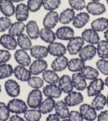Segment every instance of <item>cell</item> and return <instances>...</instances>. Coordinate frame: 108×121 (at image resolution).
I'll use <instances>...</instances> for the list:
<instances>
[{
  "label": "cell",
  "instance_id": "obj_40",
  "mask_svg": "<svg viewBox=\"0 0 108 121\" xmlns=\"http://www.w3.org/2000/svg\"><path fill=\"white\" fill-rule=\"evenodd\" d=\"M13 74V69L10 64H0V79L7 78Z\"/></svg>",
  "mask_w": 108,
  "mask_h": 121
},
{
  "label": "cell",
  "instance_id": "obj_5",
  "mask_svg": "<svg viewBox=\"0 0 108 121\" xmlns=\"http://www.w3.org/2000/svg\"><path fill=\"white\" fill-rule=\"evenodd\" d=\"M5 90L8 96L13 98L19 96L20 94V86L18 82L13 79H8L4 83Z\"/></svg>",
  "mask_w": 108,
  "mask_h": 121
},
{
  "label": "cell",
  "instance_id": "obj_48",
  "mask_svg": "<svg viewBox=\"0 0 108 121\" xmlns=\"http://www.w3.org/2000/svg\"><path fill=\"white\" fill-rule=\"evenodd\" d=\"M11 57L10 53L5 49H0V64L6 63Z\"/></svg>",
  "mask_w": 108,
  "mask_h": 121
},
{
  "label": "cell",
  "instance_id": "obj_44",
  "mask_svg": "<svg viewBox=\"0 0 108 121\" xmlns=\"http://www.w3.org/2000/svg\"><path fill=\"white\" fill-rule=\"evenodd\" d=\"M98 70L105 75H108V60L106 59H100L96 63Z\"/></svg>",
  "mask_w": 108,
  "mask_h": 121
},
{
  "label": "cell",
  "instance_id": "obj_50",
  "mask_svg": "<svg viewBox=\"0 0 108 121\" xmlns=\"http://www.w3.org/2000/svg\"><path fill=\"white\" fill-rule=\"evenodd\" d=\"M98 121H108V110L101 112L97 116Z\"/></svg>",
  "mask_w": 108,
  "mask_h": 121
},
{
  "label": "cell",
  "instance_id": "obj_30",
  "mask_svg": "<svg viewBox=\"0 0 108 121\" xmlns=\"http://www.w3.org/2000/svg\"><path fill=\"white\" fill-rule=\"evenodd\" d=\"M42 78L44 81L49 85H56L59 81V77L55 71L46 70L42 73Z\"/></svg>",
  "mask_w": 108,
  "mask_h": 121
},
{
  "label": "cell",
  "instance_id": "obj_18",
  "mask_svg": "<svg viewBox=\"0 0 108 121\" xmlns=\"http://www.w3.org/2000/svg\"><path fill=\"white\" fill-rule=\"evenodd\" d=\"M58 86L62 92L65 94H68L72 92L73 87L72 79L68 75L65 74L59 78L58 81Z\"/></svg>",
  "mask_w": 108,
  "mask_h": 121
},
{
  "label": "cell",
  "instance_id": "obj_28",
  "mask_svg": "<svg viewBox=\"0 0 108 121\" xmlns=\"http://www.w3.org/2000/svg\"><path fill=\"white\" fill-rule=\"evenodd\" d=\"M56 102L53 98H47L42 101L38 107V110L42 114L51 113L55 108Z\"/></svg>",
  "mask_w": 108,
  "mask_h": 121
},
{
  "label": "cell",
  "instance_id": "obj_34",
  "mask_svg": "<svg viewBox=\"0 0 108 121\" xmlns=\"http://www.w3.org/2000/svg\"><path fill=\"white\" fill-rule=\"evenodd\" d=\"M25 28V25L23 22H15L12 23L8 29V34L13 37H19L23 34Z\"/></svg>",
  "mask_w": 108,
  "mask_h": 121
},
{
  "label": "cell",
  "instance_id": "obj_7",
  "mask_svg": "<svg viewBox=\"0 0 108 121\" xmlns=\"http://www.w3.org/2000/svg\"><path fill=\"white\" fill-rule=\"evenodd\" d=\"M48 68V63L44 59H36L30 65L29 71L31 74L37 75L42 73Z\"/></svg>",
  "mask_w": 108,
  "mask_h": 121
},
{
  "label": "cell",
  "instance_id": "obj_47",
  "mask_svg": "<svg viewBox=\"0 0 108 121\" xmlns=\"http://www.w3.org/2000/svg\"><path fill=\"white\" fill-rule=\"evenodd\" d=\"M11 24V21L8 17H0V32H3L9 29Z\"/></svg>",
  "mask_w": 108,
  "mask_h": 121
},
{
  "label": "cell",
  "instance_id": "obj_46",
  "mask_svg": "<svg viewBox=\"0 0 108 121\" xmlns=\"http://www.w3.org/2000/svg\"><path fill=\"white\" fill-rule=\"evenodd\" d=\"M10 111L7 105L3 102H0V121H6L10 117Z\"/></svg>",
  "mask_w": 108,
  "mask_h": 121
},
{
  "label": "cell",
  "instance_id": "obj_6",
  "mask_svg": "<svg viewBox=\"0 0 108 121\" xmlns=\"http://www.w3.org/2000/svg\"><path fill=\"white\" fill-rule=\"evenodd\" d=\"M84 97L80 92L73 91L68 93L64 98V102L69 107H74L83 102Z\"/></svg>",
  "mask_w": 108,
  "mask_h": 121
},
{
  "label": "cell",
  "instance_id": "obj_14",
  "mask_svg": "<svg viewBox=\"0 0 108 121\" xmlns=\"http://www.w3.org/2000/svg\"><path fill=\"white\" fill-rule=\"evenodd\" d=\"M83 39L91 45L98 44L100 42V37L98 32L92 29H86L82 33Z\"/></svg>",
  "mask_w": 108,
  "mask_h": 121
},
{
  "label": "cell",
  "instance_id": "obj_1",
  "mask_svg": "<svg viewBox=\"0 0 108 121\" xmlns=\"http://www.w3.org/2000/svg\"><path fill=\"white\" fill-rule=\"evenodd\" d=\"M8 110L12 113L21 114L28 109V105L22 99L14 98L8 101L7 105Z\"/></svg>",
  "mask_w": 108,
  "mask_h": 121
},
{
  "label": "cell",
  "instance_id": "obj_36",
  "mask_svg": "<svg viewBox=\"0 0 108 121\" xmlns=\"http://www.w3.org/2000/svg\"><path fill=\"white\" fill-rule=\"evenodd\" d=\"M40 37L42 39L47 43H51L56 40V34L51 29L46 28H42L40 31Z\"/></svg>",
  "mask_w": 108,
  "mask_h": 121
},
{
  "label": "cell",
  "instance_id": "obj_33",
  "mask_svg": "<svg viewBox=\"0 0 108 121\" xmlns=\"http://www.w3.org/2000/svg\"><path fill=\"white\" fill-rule=\"evenodd\" d=\"M107 97L104 95L99 94L94 96L91 103V106L96 111H99L104 108L106 105Z\"/></svg>",
  "mask_w": 108,
  "mask_h": 121
},
{
  "label": "cell",
  "instance_id": "obj_2",
  "mask_svg": "<svg viewBox=\"0 0 108 121\" xmlns=\"http://www.w3.org/2000/svg\"><path fill=\"white\" fill-rule=\"evenodd\" d=\"M104 82L102 79L97 78L92 80L87 87V94L88 97H94L101 94L104 90Z\"/></svg>",
  "mask_w": 108,
  "mask_h": 121
},
{
  "label": "cell",
  "instance_id": "obj_39",
  "mask_svg": "<svg viewBox=\"0 0 108 121\" xmlns=\"http://www.w3.org/2000/svg\"><path fill=\"white\" fill-rule=\"evenodd\" d=\"M18 45L20 48L25 51H28L32 47V43L29 36L26 34H22L18 37Z\"/></svg>",
  "mask_w": 108,
  "mask_h": 121
},
{
  "label": "cell",
  "instance_id": "obj_8",
  "mask_svg": "<svg viewBox=\"0 0 108 121\" xmlns=\"http://www.w3.org/2000/svg\"><path fill=\"white\" fill-rule=\"evenodd\" d=\"M79 113L84 120L87 121H94L97 118V113L96 110L91 105L87 104H83L79 107Z\"/></svg>",
  "mask_w": 108,
  "mask_h": 121
},
{
  "label": "cell",
  "instance_id": "obj_35",
  "mask_svg": "<svg viewBox=\"0 0 108 121\" xmlns=\"http://www.w3.org/2000/svg\"><path fill=\"white\" fill-rule=\"evenodd\" d=\"M81 73L84 78L89 80H93L97 79L99 75L97 69L90 66H85L81 71Z\"/></svg>",
  "mask_w": 108,
  "mask_h": 121
},
{
  "label": "cell",
  "instance_id": "obj_37",
  "mask_svg": "<svg viewBox=\"0 0 108 121\" xmlns=\"http://www.w3.org/2000/svg\"><path fill=\"white\" fill-rule=\"evenodd\" d=\"M24 118L27 121H39L42 118V113L38 109L31 108L25 112Z\"/></svg>",
  "mask_w": 108,
  "mask_h": 121
},
{
  "label": "cell",
  "instance_id": "obj_12",
  "mask_svg": "<svg viewBox=\"0 0 108 121\" xmlns=\"http://www.w3.org/2000/svg\"><path fill=\"white\" fill-rule=\"evenodd\" d=\"M48 53L54 56L59 57L65 54L67 51L66 47L60 43L53 42L49 44L48 47Z\"/></svg>",
  "mask_w": 108,
  "mask_h": 121
},
{
  "label": "cell",
  "instance_id": "obj_21",
  "mask_svg": "<svg viewBox=\"0 0 108 121\" xmlns=\"http://www.w3.org/2000/svg\"><path fill=\"white\" fill-rule=\"evenodd\" d=\"M72 81L74 88L78 91H83L87 88L86 79L81 72H76L72 76Z\"/></svg>",
  "mask_w": 108,
  "mask_h": 121
},
{
  "label": "cell",
  "instance_id": "obj_45",
  "mask_svg": "<svg viewBox=\"0 0 108 121\" xmlns=\"http://www.w3.org/2000/svg\"><path fill=\"white\" fill-rule=\"evenodd\" d=\"M68 3L72 9L76 11H81L86 8L84 0H68Z\"/></svg>",
  "mask_w": 108,
  "mask_h": 121
},
{
  "label": "cell",
  "instance_id": "obj_58",
  "mask_svg": "<svg viewBox=\"0 0 108 121\" xmlns=\"http://www.w3.org/2000/svg\"><path fill=\"white\" fill-rule=\"evenodd\" d=\"M62 121H70L68 119H67V118H65V119H62Z\"/></svg>",
  "mask_w": 108,
  "mask_h": 121
},
{
  "label": "cell",
  "instance_id": "obj_11",
  "mask_svg": "<svg viewBox=\"0 0 108 121\" xmlns=\"http://www.w3.org/2000/svg\"><path fill=\"white\" fill-rule=\"evenodd\" d=\"M0 44L8 50L13 51L18 46L17 40L14 37L9 34H4L0 37Z\"/></svg>",
  "mask_w": 108,
  "mask_h": 121
},
{
  "label": "cell",
  "instance_id": "obj_17",
  "mask_svg": "<svg viewBox=\"0 0 108 121\" xmlns=\"http://www.w3.org/2000/svg\"><path fill=\"white\" fill-rule=\"evenodd\" d=\"M13 74L17 79L22 82H27L31 77L29 70L20 65H17L13 69Z\"/></svg>",
  "mask_w": 108,
  "mask_h": 121
},
{
  "label": "cell",
  "instance_id": "obj_61",
  "mask_svg": "<svg viewBox=\"0 0 108 121\" xmlns=\"http://www.w3.org/2000/svg\"></svg>",
  "mask_w": 108,
  "mask_h": 121
},
{
  "label": "cell",
  "instance_id": "obj_15",
  "mask_svg": "<svg viewBox=\"0 0 108 121\" xmlns=\"http://www.w3.org/2000/svg\"><path fill=\"white\" fill-rule=\"evenodd\" d=\"M88 13L93 16H100L106 11V8L104 4L100 2H91L86 6Z\"/></svg>",
  "mask_w": 108,
  "mask_h": 121
},
{
  "label": "cell",
  "instance_id": "obj_16",
  "mask_svg": "<svg viewBox=\"0 0 108 121\" xmlns=\"http://www.w3.org/2000/svg\"><path fill=\"white\" fill-rule=\"evenodd\" d=\"M56 36L58 39L70 40L74 37V31L68 26H62L58 28L56 32Z\"/></svg>",
  "mask_w": 108,
  "mask_h": 121
},
{
  "label": "cell",
  "instance_id": "obj_56",
  "mask_svg": "<svg viewBox=\"0 0 108 121\" xmlns=\"http://www.w3.org/2000/svg\"><path fill=\"white\" fill-rule=\"evenodd\" d=\"M106 105H107V106L108 107V94L107 95V101H106Z\"/></svg>",
  "mask_w": 108,
  "mask_h": 121
},
{
  "label": "cell",
  "instance_id": "obj_27",
  "mask_svg": "<svg viewBox=\"0 0 108 121\" xmlns=\"http://www.w3.org/2000/svg\"><path fill=\"white\" fill-rule=\"evenodd\" d=\"M28 36L31 39H37L40 37V30L36 21L31 20L25 25Z\"/></svg>",
  "mask_w": 108,
  "mask_h": 121
},
{
  "label": "cell",
  "instance_id": "obj_51",
  "mask_svg": "<svg viewBox=\"0 0 108 121\" xmlns=\"http://www.w3.org/2000/svg\"><path fill=\"white\" fill-rule=\"evenodd\" d=\"M59 118L56 114H51L46 118V121H60Z\"/></svg>",
  "mask_w": 108,
  "mask_h": 121
},
{
  "label": "cell",
  "instance_id": "obj_22",
  "mask_svg": "<svg viewBox=\"0 0 108 121\" xmlns=\"http://www.w3.org/2000/svg\"><path fill=\"white\" fill-rule=\"evenodd\" d=\"M15 14L18 21L23 22L27 20L29 16V10L27 5L23 3L18 4L15 10Z\"/></svg>",
  "mask_w": 108,
  "mask_h": 121
},
{
  "label": "cell",
  "instance_id": "obj_52",
  "mask_svg": "<svg viewBox=\"0 0 108 121\" xmlns=\"http://www.w3.org/2000/svg\"><path fill=\"white\" fill-rule=\"evenodd\" d=\"M9 121H25L24 118L20 117L18 114H15L10 117Z\"/></svg>",
  "mask_w": 108,
  "mask_h": 121
},
{
  "label": "cell",
  "instance_id": "obj_4",
  "mask_svg": "<svg viewBox=\"0 0 108 121\" xmlns=\"http://www.w3.org/2000/svg\"><path fill=\"white\" fill-rule=\"evenodd\" d=\"M84 44V40L81 37H74L69 40L67 45V50L72 55H76L79 53Z\"/></svg>",
  "mask_w": 108,
  "mask_h": 121
},
{
  "label": "cell",
  "instance_id": "obj_60",
  "mask_svg": "<svg viewBox=\"0 0 108 121\" xmlns=\"http://www.w3.org/2000/svg\"><path fill=\"white\" fill-rule=\"evenodd\" d=\"M106 1H107V4H108V0H106Z\"/></svg>",
  "mask_w": 108,
  "mask_h": 121
},
{
  "label": "cell",
  "instance_id": "obj_32",
  "mask_svg": "<svg viewBox=\"0 0 108 121\" xmlns=\"http://www.w3.org/2000/svg\"><path fill=\"white\" fill-rule=\"evenodd\" d=\"M85 62L80 58H74L68 60L67 68L68 70L73 72H79L85 66Z\"/></svg>",
  "mask_w": 108,
  "mask_h": 121
},
{
  "label": "cell",
  "instance_id": "obj_31",
  "mask_svg": "<svg viewBox=\"0 0 108 121\" xmlns=\"http://www.w3.org/2000/svg\"><path fill=\"white\" fill-rule=\"evenodd\" d=\"M91 28L96 32H102L108 28V20L105 18H99L91 22Z\"/></svg>",
  "mask_w": 108,
  "mask_h": 121
},
{
  "label": "cell",
  "instance_id": "obj_9",
  "mask_svg": "<svg viewBox=\"0 0 108 121\" xmlns=\"http://www.w3.org/2000/svg\"><path fill=\"white\" fill-rule=\"evenodd\" d=\"M96 54V48L94 45L89 44L82 47L79 52V58L84 62L91 60Z\"/></svg>",
  "mask_w": 108,
  "mask_h": 121
},
{
  "label": "cell",
  "instance_id": "obj_41",
  "mask_svg": "<svg viewBox=\"0 0 108 121\" xmlns=\"http://www.w3.org/2000/svg\"><path fill=\"white\" fill-rule=\"evenodd\" d=\"M27 82L28 85L33 89H39L44 86V81L40 77L33 76L30 78L29 80L27 81Z\"/></svg>",
  "mask_w": 108,
  "mask_h": 121
},
{
  "label": "cell",
  "instance_id": "obj_13",
  "mask_svg": "<svg viewBox=\"0 0 108 121\" xmlns=\"http://www.w3.org/2000/svg\"><path fill=\"white\" fill-rule=\"evenodd\" d=\"M16 62L20 65L25 67L29 66L31 64V57L25 51L22 49H18L14 55Z\"/></svg>",
  "mask_w": 108,
  "mask_h": 121
},
{
  "label": "cell",
  "instance_id": "obj_29",
  "mask_svg": "<svg viewBox=\"0 0 108 121\" xmlns=\"http://www.w3.org/2000/svg\"><path fill=\"white\" fill-rule=\"evenodd\" d=\"M75 16L74 10L73 9L67 8L61 12L59 16V21L63 25L69 24L73 21Z\"/></svg>",
  "mask_w": 108,
  "mask_h": 121
},
{
  "label": "cell",
  "instance_id": "obj_25",
  "mask_svg": "<svg viewBox=\"0 0 108 121\" xmlns=\"http://www.w3.org/2000/svg\"><path fill=\"white\" fill-rule=\"evenodd\" d=\"M68 106L66 104L64 101L59 100L56 102L55 106V114L62 119H65L68 117L70 111Z\"/></svg>",
  "mask_w": 108,
  "mask_h": 121
},
{
  "label": "cell",
  "instance_id": "obj_43",
  "mask_svg": "<svg viewBox=\"0 0 108 121\" xmlns=\"http://www.w3.org/2000/svg\"><path fill=\"white\" fill-rule=\"evenodd\" d=\"M44 0H28L27 2V7L29 11L36 12L40 10L42 7Z\"/></svg>",
  "mask_w": 108,
  "mask_h": 121
},
{
  "label": "cell",
  "instance_id": "obj_59",
  "mask_svg": "<svg viewBox=\"0 0 108 121\" xmlns=\"http://www.w3.org/2000/svg\"><path fill=\"white\" fill-rule=\"evenodd\" d=\"M2 91V89H1V86L0 85V94H1V92Z\"/></svg>",
  "mask_w": 108,
  "mask_h": 121
},
{
  "label": "cell",
  "instance_id": "obj_10",
  "mask_svg": "<svg viewBox=\"0 0 108 121\" xmlns=\"http://www.w3.org/2000/svg\"><path fill=\"white\" fill-rule=\"evenodd\" d=\"M59 21V16L57 12L52 11L47 13L43 20V25L45 28L51 29L55 28Z\"/></svg>",
  "mask_w": 108,
  "mask_h": 121
},
{
  "label": "cell",
  "instance_id": "obj_19",
  "mask_svg": "<svg viewBox=\"0 0 108 121\" xmlns=\"http://www.w3.org/2000/svg\"><path fill=\"white\" fill-rule=\"evenodd\" d=\"M16 8L11 0H0V11L4 16L10 17L15 13Z\"/></svg>",
  "mask_w": 108,
  "mask_h": 121
},
{
  "label": "cell",
  "instance_id": "obj_38",
  "mask_svg": "<svg viewBox=\"0 0 108 121\" xmlns=\"http://www.w3.org/2000/svg\"><path fill=\"white\" fill-rule=\"evenodd\" d=\"M96 53L101 59H108V42L107 40H101L98 44Z\"/></svg>",
  "mask_w": 108,
  "mask_h": 121
},
{
  "label": "cell",
  "instance_id": "obj_49",
  "mask_svg": "<svg viewBox=\"0 0 108 121\" xmlns=\"http://www.w3.org/2000/svg\"><path fill=\"white\" fill-rule=\"evenodd\" d=\"M68 118L70 121H84V118L81 114L76 111L70 112Z\"/></svg>",
  "mask_w": 108,
  "mask_h": 121
},
{
  "label": "cell",
  "instance_id": "obj_53",
  "mask_svg": "<svg viewBox=\"0 0 108 121\" xmlns=\"http://www.w3.org/2000/svg\"><path fill=\"white\" fill-rule=\"evenodd\" d=\"M104 37L105 39V40L108 42V29H107L104 32Z\"/></svg>",
  "mask_w": 108,
  "mask_h": 121
},
{
  "label": "cell",
  "instance_id": "obj_20",
  "mask_svg": "<svg viewBox=\"0 0 108 121\" xmlns=\"http://www.w3.org/2000/svg\"><path fill=\"white\" fill-rule=\"evenodd\" d=\"M42 92L46 97L54 99L59 98L62 91L58 86L48 85L43 88Z\"/></svg>",
  "mask_w": 108,
  "mask_h": 121
},
{
  "label": "cell",
  "instance_id": "obj_54",
  "mask_svg": "<svg viewBox=\"0 0 108 121\" xmlns=\"http://www.w3.org/2000/svg\"><path fill=\"white\" fill-rule=\"evenodd\" d=\"M104 84L105 86H107V87H108V75L107 76V77L105 78V81H104Z\"/></svg>",
  "mask_w": 108,
  "mask_h": 121
},
{
  "label": "cell",
  "instance_id": "obj_26",
  "mask_svg": "<svg viewBox=\"0 0 108 121\" xmlns=\"http://www.w3.org/2000/svg\"><path fill=\"white\" fill-rule=\"evenodd\" d=\"M30 54L32 57L36 59H43L48 54L47 47L42 45H34L30 49Z\"/></svg>",
  "mask_w": 108,
  "mask_h": 121
},
{
  "label": "cell",
  "instance_id": "obj_55",
  "mask_svg": "<svg viewBox=\"0 0 108 121\" xmlns=\"http://www.w3.org/2000/svg\"><path fill=\"white\" fill-rule=\"evenodd\" d=\"M12 2H15V3H18V2H22L25 0H11Z\"/></svg>",
  "mask_w": 108,
  "mask_h": 121
},
{
  "label": "cell",
  "instance_id": "obj_57",
  "mask_svg": "<svg viewBox=\"0 0 108 121\" xmlns=\"http://www.w3.org/2000/svg\"><path fill=\"white\" fill-rule=\"evenodd\" d=\"M91 1H92V2H98L100 1V0H91Z\"/></svg>",
  "mask_w": 108,
  "mask_h": 121
},
{
  "label": "cell",
  "instance_id": "obj_23",
  "mask_svg": "<svg viewBox=\"0 0 108 121\" xmlns=\"http://www.w3.org/2000/svg\"><path fill=\"white\" fill-rule=\"evenodd\" d=\"M68 63V59L64 55L57 57L51 63V68L55 72H61L66 69Z\"/></svg>",
  "mask_w": 108,
  "mask_h": 121
},
{
  "label": "cell",
  "instance_id": "obj_42",
  "mask_svg": "<svg viewBox=\"0 0 108 121\" xmlns=\"http://www.w3.org/2000/svg\"><path fill=\"white\" fill-rule=\"evenodd\" d=\"M61 0H44L42 5L45 10L52 11L59 8Z\"/></svg>",
  "mask_w": 108,
  "mask_h": 121
},
{
  "label": "cell",
  "instance_id": "obj_24",
  "mask_svg": "<svg viewBox=\"0 0 108 121\" xmlns=\"http://www.w3.org/2000/svg\"><path fill=\"white\" fill-rule=\"evenodd\" d=\"M90 19V17L87 13L80 12L75 16L73 20V25L76 28H82L88 22Z\"/></svg>",
  "mask_w": 108,
  "mask_h": 121
},
{
  "label": "cell",
  "instance_id": "obj_3",
  "mask_svg": "<svg viewBox=\"0 0 108 121\" xmlns=\"http://www.w3.org/2000/svg\"><path fill=\"white\" fill-rule=\"evenodd\" d=\"M42 101V93L39 89H33L27 97V105L31 108H37Z\"/></svg>",
  "mask_w": 108,
  "mask_h": 121
}]
</instances>
